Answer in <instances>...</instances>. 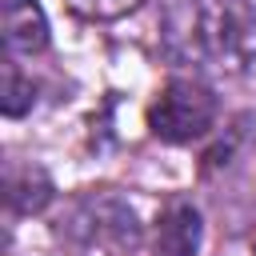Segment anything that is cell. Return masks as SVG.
<instances>
[{"label":"cell","mask_w":256,"mask_h":256,"mask_svg":"<svg viewBox=\"0 0 256 256\" xmlns=\"http://www.w3.org/2000/svg\"><path fill=\"white\" fill-rule=\"evenodd\" d=\"M160 48L180 68L236 76L256 60V12L248 0H164Z\"/></svg>","instance_id":"obj_1"},{"label":"cell","mask_w":256,"mask_h":256,"mask_svg":"<svg viewBox=\"0 0 256 256\" xmlns=\"http://www.w3.org/2000/svg\"><path fill=\"white\" fill-rule=\"evenodd\" d=\"M216 124V96L196 76H176L148 108V128L164 144H192Z\"/></svg>","instance_id":"obj_2"},{"label":"cell","mask_w":256,"mask_h":256,"mask_svg":"<svg viewBox=\"0 0 256 256\" xmlns=\"http://www.w3.org/2000/svg\"><path fill=\"white\" fill-rule=\"evenodd\" d=\"M68 232H76V236L88 240V244H108V248H116V252H124V248L132 252V248L140 244V224H136L132 204H124L120 196H108V192L84 196V200L76 204V212H72Z\"/></svg>","instance_id":"obj_3"},{"label":"cell","mask_w":256,"mask_h":256,"mask_svg":"<svg viewBox=\"0 0 256 256\" xmlns=\"http://www.w3.org/2000/svg\"><path fill=\"white\" fill-rule=\"evenodd\" d=\"M200 240H204L200 208L184 196L168 200L156 216V228H152V256H196Z\"/></svg>","instance_id":"obj_4"},{"label":"cell","mask_w":256,"mask_h":256,"mask_svg":"<svg viewBox=\"0 0 256 256\" xmlns=\"http://www.w3.org/2000/svg\"><path fill=\"white\" fill-rule=\"evenodd\" d=\"M4 48L8 56H36L48 48V20L36 0H4Z\"/></svg>","instance_id":"obj_5"},{"label":"cell","mask_w":256,"mask_h":256,"mask_svg":"<svg viewBox=\"0 0 256 256\" xmlns=\"http://www.w3.org/2000/svg\"><path fill=\"white\" fill-rule=\"evenodd\" d=\"M4 188H8V208H12L16 216H32V212H40V208L52 200V180H48V172L36 168V164H24V168L12 164Z\"/></svg>","instance_id":"obj_6"},{"label":"cell","mask_w":256,"mask_h":256,"mask_svg":"<svg viewBox=\"0 0 256 256\" xmlns=\"http://www.w3.org/2000/svg\"><path fill=\"white\" fill-rule=\"evenodd\" d=\"M32 80H24V72L8 60L4 64V100H0V108H4V116H24L28 108H32Z\"/></svg>","instance_id":"obj_7"},{"label":"cell","mask_w":256,"mask_h":256,"mask_svg":"<svg viewBox=\"0 0 256 256\" xmlns=\"http://www.w3.org/2000/svg\"><path fill=\"white\" fill-rule=\"evenodd\" d=\"M64 4L84 20H120V16L136 12L144 0H64Z\"/></svg>","instance_id":"obj_8"},{"label":"cell","mask_w":256,"mask_h":256,"mask_svg":"<svg viewBox=\"0 0 256 256\" xmlns=\"http://www.w3.org/2000/svg\"><path fill=\"white\" fill-rule=\"evenodd\" d=\"M252 252H256V244H252Z\"/></svg>","instance_id":"obj_9"}]
</instances>
